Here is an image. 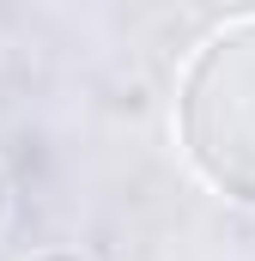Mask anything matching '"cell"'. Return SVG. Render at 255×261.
Segmentation results:
<instances>
[{
	"mask_svg": "<svg viewBox=\"0 0 255 261\" xmlns=\"http://www.w3.org/2000/svg\"><path fill=\"white\" fill-rule=\"evenodd\" d=\"M6 219H12V189H6V170H0V231H6Z\"/></svg>",
	"mask_w": 255,
	"mask_h": 261,
	"instance_id": "cell-3",
	"label": "cell"
},
{
	"mask_svg": "<svg viewBox=\"0 0 255 261\" xmlns=\"http://www.w3.org/2000/svg\"><path fill=\"white\" fill-rule=\"evenodd\" d=\"M176 146L213 195L255 206V18L194 49L176 85Z\"/></svg>",
	"mask_w": 255,
	"mask_h": 261,
	"instance_id": "cell-1",
	"label": "cell"
},
{
	"mask_svg": "<svg viewBox=\"0 0 255 261\" xmlns=\"http://www.w3.org/2000/svg\"><path fill=\"white\" fill-rule=\"evenodd\" d=\"M24 261H91L85 249H31Z\"/></svg>",
	"mask_w": 255,
	"mask_h": 261,
	"instance_id": "cell-2",
	"label": "cell"
}]
</instances>
